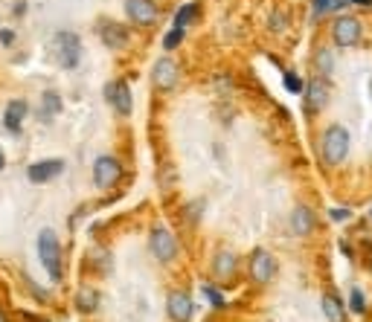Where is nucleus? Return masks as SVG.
Listing matches in <instances>:
<instances>
[{"label":"nucleus","instance_id":"f257e3e1","mask_svg":"<svg viewBox=\"0 0 372 322\" xmlns=\"http://www.w3.org/2000/svg\"><path fill=\"white\" fill-rule=\"evenodd\" d=\"M320 154L326 160L329 166H337L343 163L346 154H349V131L343 125H332L326 134H323V142H320Z\"/></svg>","mask_w":372,"mask_h":322},{"label":"nucleus","instance_id":"f03ea898","mask_svg":"<svg viewBox=\"0 0 372 322\" xmlns=\"http://www.w3.org/2000/svg\"><path fill=\"white\" fill-rule=\"evenodd\" d=\"M38 259L41 264L50 273V279H61V244H58V235L53 230H41L38 235Z\"/></svg>","mask_w":372,"mask_h":322},{"label":"nucleus","instance_id":"7ed1b4c3","mask_svg":"<svg viewBox=\"0 0 372 322\" xmlns=\"http://www.w3.org/2000/svg\"><path fill=\"white\" fill-rule=\"evenodd\" d=\"M53 56L58 61V67L73 70L79 58H82V41H79V35H73V32H58L53 38Z\"/></svg>","mask_w":372,"mask_h":322},{"label":"nucleus","instance_id":"20e7f679","mask_svg":"<svg viewBox=\"0 0 372 322\" xmlns=\"http://www.w3.org/2000/svg\"><path fill=\"white\" fill-rule=\"evenodd\" d=\"M149 250H152V255L157 262L169 264L177 255V241H175V235L166 227H154L152 235H149Z\"/></svg>","mask_w":372,"mask_h":322},{"label":"nucleus","instance_id":"39448f33","mask_svg":"<svg viewBox=\"0 0 372 322\" xmlns=\"http://www.w3.org/2000/svg\"><path fill=\"white\" fill-rule=\"evenodd\" d=\"M361 32H364L361 21L355 18V15H341L332 26V38H334L337 46H355L361 41Z\"/></svg>","mask_w":372,"mask_h":322},{"label":"nucleus","instance_id":"423d86ee","mask_svg":"<svg viewBox=\"0 0 372 322\" xmlns=\"http://www.w3.org/2000/svg\"><path fill=\"white\" fill-rule=\"evenodd\" d=\"M273 276H277V262L268 250H253L250 253V279L256 285H268Z\"/></svg>","mask_w":372,"mask_h":322},{"label":"nucleus","instance_id":"0eeeda50","mask_svg":"<svg viewBox=\"0 0 372 322\" xmlns=\"http://www.w3.org/2000/svg\"><path fill=\"white\" fill-rule=\"evenodd\" d=\"M120 177H122V166L117 163L114 157H99V160L93 163V183L99 186V189L117 186Z\"/></svg>","mask_w":372,"mask_h":322},{"label":"nucleus","instance_id":"6e6552de","mask_svg":"<svg viewBox=\"0 0 372 322\" xmlns=\"http://www.w3.org/2000/svg\"><path fill=\"white\" fill-rule=\"evenodd\" d=\"M105 99H108V105H114L117 114H122V117L131 114L134 99H131V87H128V82H120V78L117 82H111L105 87Z\"/></svg>","mask_w":372,"mask_h":322},{"label":"nucleus","instance_id":"1a4fd4ad","mask_svg":"<svg viewBox=\"0 0 372 322\" xmlns=\"http://www.w3.org/2000/svg\"><path fill=\"white\" fill-rule=\"evenodd\" d=\"M125 12L140 26H152L157 21V6L152 0H125Z\"/></svg>","mask_w":372,"mask_h":322},{"label":"nucleus","instance_id":"9d476101","mask_svg":"<svg viewBox=\"0 0 372 322\" xmlns=\"http://www.w3.org/2000/svg\"><path fill=\"white\" fill-rule=\"evenodd\" d=\"M166 308H169V316L175 322H189V316H192V296H189V291H181V287L172 291Z\"/></svg>","mask_w":372,"mask_h":322},{"label":"nucleus","instance_id":"9b49d317","mask_svg":"<svg viewBox=\"0 0 372 322\" xmlns=\"http://www.w3.org/2000/svg\"><path fill=\"white\" fill-rule=\"evenodd\" d=\"M152 82L160 87V90H172L177 85V64L172 58H160L152 70Z\"/></svg>","mask_w":372,"mask_h":322},{"label":"nucleus","instance_id":"f8f14e48","mask_svg":"<svg viewBox=\"0 0 372 322\" xmlns=\"http://www.w3.org/2000/svg\"><path fill=\"white\" fill-rule=\"evenodd\" d=\"M329 102V85L323 82V78H312L309 85H305V105H309L312 114H317V110H323Z\"/></svg>","mask_w":372,"mask_h":322},{"label":"nucleus","instance_id":"ddd939ff","mask_svg":"<svg viewBox=\"0 0 372 322\" xmlns=\"http://www.w3.org/2000/svg\"><path fill=\"white\" fill-rule=\"evenodd\" d=\"M64 171V163L61 160H41V163H35V166H29V180L32 183H50V180H56V177Z\"/></svg>","mask_w":372,"mask_h":322},{"label":"nucleus","instance_id":"4468645a","mask_svg":"<svg viewBox=\"0 0 372 322\" xmlns=\"http://www.w3.org/2000/svg\"><path fill=\"white\" fill-rule=\"evenodd\" d=\"M99 35H102L105 46H111V50H122V46L128 44V29L122 24H114V21L99 24Z\"/></svg>","mask_w":372,"mask_h":322},{"label":"nucleus","instance_id":"2eb2a0df","mask_svg":"<svg viewBox=\"0 0 372 322\" xmlns=\"http://www.w3.org/2000/svg\"><path fill=\"white\" fill-rule=\"evenodd\" d=\"M236 267H238L236 253H230V250H221V253H216L213 273H216V279H218V282H227V279H233V276H236Z\"/></svg>","mask_w":372,"mask_h":322},{"label":"nucleus","instance_id":"dca6fc26","mask_svg":"<svg viewBox=\"0 0 372 322\" xmlns=\"http://www.w3.org/2000/svg\"><path fill=\"white\" fill-rule=\"evenodd\" d=\"M314 212L309 206H297L294 212H291V232L294 235H309L314 230Z\"/></svg>","mask_w":372,"mask_h":322},{"label":"nucleus","instance_id":"f3484780","mask_svg":"<svg viewBox=\"0 0 372 322\" xmlns=\"http://www.w3.org/2000/svg\"><path fill=\"white\" fill-rule=\"evenodd\" d=\"M26 102H21V99H15V102H9V108H6V117H3V122H6V131L9 134H21V125H24V117H26Z\"/></svg>","mask_w":372,"mask_h":322},{"label":"nucleus","instance_id":"a211bd4d","mask_svg":"<svg viewBox=\"0 0 372 322\" xmlns=\"http://www.w3.org/2000/svg\"><path fill=\"white\" fill-rule=\"evenodd\" d=\"M323 314H326L329 322H346V308H343V302L337 299L334 294L323 296Z\"/></svg>","mask_w":372,"mask_h":322},{"label":"nucleus","instance_id":"6ab92c4d","mask_svg":"<svg viewBox=\"0 0 372 322\" xmlns=\"http://www.w3.org/2000/svg\"><path fill=\"white\" fill-rule=\"evenodd\" d=\"M76 308L82 314H93L99 308V291H93V287H82V291L76 294Z\"/></svg>","mask_w":372,"mask_h":322},{"label":"nucleus","instance_id":"aec40b11","mask_svg":"<svg viewBox=\"0 0 372 322\" xmlns=\"http://www.w3.org/2000/svg\"><path fill=\"white\" fill-rule=\"evenodd\" d=\"M58 110H61V96L56 90H47L44 93V114L53 117V114H58Z\"/></svg>","mask_w":372,"mask_h":322},{"label":"nucleus","instance_id":"412c9836","mask_svg":"<svg viewBox=\"0 0 372 322\" xmlns=\"http://www.w3.org/2000/svg\"><path fill=\"white\" fill-rule=\"evenodd\" d=\"M346 3H349V0H314V12H317V15L337 12V9H343Z\"/></svg>","mask_w":372,"mask_h":322},{"label":"nucleus","instance_id":"4be33fe9","mask_svg":"<svg viewBox=\"0 0 372 322\" xmlns=\"http://www.w3.org/2000/svg\"><path fill=\"white\" fill-rule=\"evenodd\" d=\"M195 12H198V6L195 3H189V6H181V12H177V18H175V26L177 29H184L192 18H195Z\"/></svg>","mask_w":372,"mask_h":322},{"label":"nucleus","instance_id":"5701e85b","mask_svg":"<svg viewBox=\"0 0 372 322\" xmlns=\"http://www.w3.org/2000/svg\"><path fill=\"white\" fill-rule=\"evenodd\" d=\"M285 87L291 93H305V85H302V78L297 73H285Z\"/></svg>","mask_w":372,"mask_h":322},{"label":"nucleus","instance_id":"b1692460","mask_svg":"<svg viewBox=\"0 0 372 322\" xmlns=\"http://www.w3.org/2000/svg\"><path fill=\"white\" fill-rule=\"evenodd\" d=\"M181 38H184V29H177V26H172V32L166 35V41H163V46L166 50H175L177 44H181Z\"/></svg>","mask_w":372,"mask_h":322},{"label":"nucleus","instance_id":"393cba45","mask_svg":"<svg viewBox=\"0 0 372 322\" xmlns=\"http://www.w3.org/2000/svg\"><path fill=\"white\" fill-rule=\"evenodd\" d=\"M317 70L320 73H329L332 70V53H326V50L317 53Z\"/></svg>","mask_w":372,"mask_h":322},{"label":"nucleus","instance_id":"a878e982","mask_svg":"<svg viewBox=\"0 0 372 322\" xmlns=\"http://www.w3.org/2000/svg\"><path fill=\"white\" fill-rule=\"evenodd\" d=\"M204 294H207L209 302H213V308H221V305H224V299H221V294H218V287L207 285V287H204Z\"/></svg>","mask_w":372,"mask_h":322},{"label":"nucleus","instance_id":"bb28decb","mask_svg":"<svg viewBox=\"0 0 372 322\" xmlns=\"http://www.w3.org/2000/svg\"><path fill=\"white\" fill-rule=\"evenodd\" d=\"M349 305H352V311H355V314H364V308H366V305H364V294H361V291H352Z\"/></svg>","mask_w":372,"mask_h":322},{"label":"nucleus","instance_id":"cd10ccee","mask_svg":"<svg viewBox=\"0 0 372 322\" xmlns=\"http://www.w3.org/2000/svg\"><path fill=\"white\" fill-rule=\"evenodd\" d=\"M329 218H332V221H346V218H349V209H332Z\"/></svg>","mask_w":372,"mask_h":322},{"label":"nucleus","instance_id":"c85d7f7f","mask_svg":"<svg viewBox=\"0 0 372 322\" xmlns=\"http://www.w3.org/2000/svg\"><path fill=\"white\" fill-rule=\"evenodd\" d=\"M0 44H3V46L15 44V32H12V29H3V32H0Z\"/></svg>","mask_w":372,"mask_h":322},{"label":"nucleus","instance_id":"c756f323","mask_svg":"<svg viewBox=\"0 0 372 322\" xmlns=\"http://www.w3.org/2000/svg\"><path fill=\"white\" fill-rule=\"evenodd\" d=\"M201 206H204V203H201V201H195V203H192V206L186 209V215H189V218H198V212H201Z\"/></svg>","mask_w":372,"mask_h":322},{"label":"nucleus","instance_id":"7c9ffc66","mask_svg":"<svg viewBox=\"0 0 372 322\" xmlns=\"http://www.w3.org/2000/svg\"><path fill=\"white\" fill-rule=\"evenodd\" d=\"M0 169H3V154H0Z\"/></svg>","mask_w":372,"mask_h":322},{"label":"nucleus","instance_id":"2f4dec72","mask_svg":"<svg viewBox=\"0 0 372 322\" xmlns=\"http://www.w3.org/2000/svg\"><path fill=\"white\" fill-rule=\"evenodd\" d=\"M369 218H372V209H369Z\"/></svg>","mask_w":372,"mask_h":322}]
</instances>
